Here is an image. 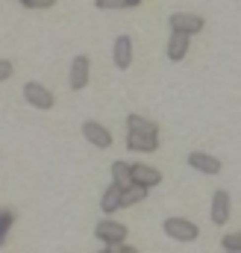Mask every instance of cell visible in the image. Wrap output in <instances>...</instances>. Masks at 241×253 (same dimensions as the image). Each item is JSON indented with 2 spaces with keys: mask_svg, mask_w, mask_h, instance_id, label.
Instances as JSON below:
<instances>
[{
  "mask_svg": "<svg viewBox=\"0 0 241 253\" xmlns=\"http://www.w3.org/2000/svg\"><path fill=\"white\" fill-rule=\"evenodd\" d=\"M227 251H241V233H230V236H224V242H221Z\"/></svg>",
  "mask_w": 241,
  "mask_h": 253,
  "instance_id": "18",
  "label": "cell"
},
{
  "mask_svg": "<svg viewBox=\"0 0 241 253\" xmlns=\"http://www.w3.org/2000/svg\"><path fill=\"white\" fill-rule=\"evenodd\" d=\"M171 30L191 39L194 33L203 30V18L200 15H188V12H177V15H171Z\"/></svg>",
  "mask_w": 241,
  "mask_h": 253,
  "instance_id": "3",
  "label": "cell"
},
{
  "mask_svg": "<svg viewBox=\"0 0 241 253\" xmlns=\"http://www.w3.org/2000/svg\"><path fill=\"white\" fill-rule=\"evenodd\" d=\"M147 197V191L138 189V186H129L126 191H120V206H135V203H141Z\"/></svg>",
  "mask_w": 241,
  "mask_h": 253,
  "instance_id": "16",
  "label": "cell"
},
{
  "mask_svg": "<svg viewBox=\"0 0 241 253\" xmlns=\"http://www.w3.org/2000/svg\"><path fill=\"white\" fill-rule=\"evenodd\" d=\"M227 253H241V251H227Z\"/></svg>",
  "mask_w": 241,
  "mask_h": 253,
  "instance_id": "25",
  "label": "cell"
},
{
  "mask_svg": "<svg viewBox=\"0 0 241 253\" xmlns=\"http://www.w3.org/2000/svg\"><path fill=\"white\" fill-rule=\"evenodd\" d=\"M162 183V174H159V168H153V165H132V186H138V189H153V186H159Z\"/></svg>",
  "mask_w": 241,
  "mask_h": 253,
  "instance_id": "5",
  "label": "cell"
},
{
  "mask_svg": "<svg viewBox=\"0 0 241 253\" xmlns=\"http://www.w3.org/2000/svg\"><path fill=\"white\" fill-rule=\"evenodd\" d=\"M94 236L100 242H106V248H112V245H120L126 239V227L118 224V221H100L97 230H94Z\"/></svg>",
  "mask_w": 241,
  "mask_h": 253,
  "instance_id": "4",
  "label": "cell"
},
{
  "mask_svg": "<svg viewBox=\"0 0 241 253\" xmlns=\"http://www.w3.org/2000/svg\"><path fill=\"white\" fill-rule=\"evenodd\" d=\"M126 147L138 153H156V138L150 135H126Z\"/></svg>",
  "mask_w": 241,
  "mask_h": 253,
  "instance_id": "14",
  "label": "cell"
},
{
  "mask_svg": "<svg viewBox=\"0 0 241 253\" xmlns=\"http://www.w3.org/2000/svg\"><path fill=\"white\" fill-rule=\"evenodd\" d=\"M97 3V9H123V0H94Z\"/></svg>",
  "mask_w": 241,
  "mask_h": 253,
  "instance_id": "20",
  "label": "cell"
},
{
  "mask_svg": "<svg viewBox=\"0 0 241 253\" xmlns=\"http://www.w3.org/2000/svg\"><path fill=\"white\" fill-rule=\"evenodd\" d=\"M100 253H120V245H112V248H106V251H100Z\"/></svg>",
  "mask_w": 241,
  "mask_h": 253,
  "instance_id": "22",
  "label": "cell"
},
{
  "mask_svg": "<svg viewBox=\"0 0 241 253\" xmlns=\"http://www.w3.org/2000/svg\"><path fill=\"white\" fill-rule=\"evenodd\" d=\"M100 209H103L106 215H112V212H118V209H120V189H115V186H109V189L103 191V200H100Z\"/></svg>",
  "mask_w": 241,
  "mask_h": 253,
  "instance_id": "15",
  "label": "cell"
},
{
  "mask_svg": "<svg viewBox=\"0 0 241 253\" xmlns=\"http://www.w3.org/2000/svg\"><path fill=\"white\" fill-rule=\"evenodd\" d=\"M185 53H188V36L174 33L171 42H168V59H171V62H182Z\"/></svg>",
  "mask_w": 241,
  "mask_h": 253,
  "instance_id": "13",
  "label": "cell"
},
{
  "mask_svg": "<svg viewBox=\"0 0 241 253\" xmlns=\"http://www.w3.org/2000/svg\"><path fill=\"white\" fill-rule=\"evenodd\" d=\"M165 233H168L171 239H177V242H194V239L200 236L197 224H191V221H185V218H168V221H165Z\"/></svg>",
  "mask_w": 241,
  "mask_h": 253,
  "instance_id": "1",
  "label": "cell"
},
{
  "mask_svg": "<svg viewBox=\"0 0 241 253\" xmlns=\"http://www.w3.org/2000/svg\"><path fill=\"white\" fill-rule=\"evenodd\" d=\"M112 59H115L118 68H129V62H132V42H129V36H118V39H115Z\"/></svg>",
  "mask_w": 241,
  "mask_h": 253,
  "instance_id": "10",
  "label": "cell"
},
{
  "mask_svg": "<svg viewBox=\"0 0 241 253\" xmlns=\"http://www.w3.org/2000/svg\"><path fill=\"white\" fill-rule=\"evenodd\" d=\"M230 221V194L224 189H218L212 194V224H227Z\"/></svg>",
  "mask_w": 241,
  "mask_h": 253,
  "instance_id": "8",
  "label": "cell"
},
{
  "mask_svg": "<svg viewBox=\"0 0 241 253\" xmlns=\"http://www.w3.org/2000/svg\"><path fill=\"white\" fill-rule=\"evenodd\" d=\"M88 85V56H74L71 62V88L80 91Z\"/></svg>",
  "mask_w": 241,
  "mask_h": 253,
  "instance_id": "9",
  "label": "cell"
},
{
  "mask_svg": "<svg viewBox=\"0 0 241 253\" xmlns=\"http://www.w3.org/2000/svg\"><path fill=\"white\" fill-rule=\"evenodd\" d=\"M188 165H191L194 171L206 174V177H215V174H221V159H215V156H209V153H200V150L188 156Z\"/></svg>",
  "mask_w": 241,
  "mask_h": 253,
  "instance_id": "6",
  "label": "cell"
},
{
  "mask_svg": "<svg viewBox=\"0 0 241 253\" xmlns=\"http://www.w3.org/2000/svg\"><path fill=\"white\" fill-rule=\"evenodd\" d=\"M12 77V62L9 59H0V83H6Z\"/></svg>",
  "mask_w": 241,
  "mask_h": 253,
  "instance_id": "21",
  "label": "cell"
},
{
  "mask_svg": "<svg viewBox=\"0 0 241 253\" xmlns=\"http://www.w3.org/2000/svg\"><path fill=\"white\" fill-rule=\"evenodd\" d=\"M21 3H24L27 9H50L56 0H21Z\"/></svg>",
  "mask_w": 241,
  "mask_h": 253,
  "instance_id": "19",
  "label": "cell"
},
{
  "mask_svg": "<svg viewBox=\"0 0 241 253\" xmlns=\"http://www.w3.org/2000/svg\"><path fill=\"white\" fill-rule=\"evenodd\" d=\"M82 135H85L94 147H112V132L103 124H97V121H85V124H82Z\"/></svg>",
  "mask_w": 241,
  "mask_h": 253,
  "instance_id": "7",
  "label": "cell"
},
{
  "mask_svg": "<svg viewBox=\"0 0 241 253\" xmlns=\"http://www.w3.org/2000/svg\"><path fill=\"white\" fill-rule=\"evenodd\" d=\"M12 224H15V215H12L9 209H3V212H0V248L6 245V233L12 230Z\"/></svg>",
  "mask_w": 241,
  "mask_h": 253,
  "instance_id": "17",
  "label": "cell"
},
{
  "mask_svg": "<svg viewBox=\"0 0 241 253\" xmlns=\"http://www.w3.org/2000/svg\"><path fill=\"white\" fill-rule=\"evenodd\" d=\"M24 97H27V103L30 106H36V109H53V94L41 85V83H27L24 85Z\"/></svg>",
  "mask_w": 241,
  "mask_h": 253,
  "instance_id": "2",
  "label": "cell"
},
{
  "mask_svg": "<svg viewBox=\"0 0 241 253\" xmlns=\"http://www.w3.org/2000/svg\"><path fill=\"white\" fill-rule=\"evenodd\" d=\"M112 186L120 191H126L132 186V165H126V162H115L112 165Z\"/></svg>",
  "mask_w": 241,
  "mask_h": 253,
  "instance_id": "12",
  "label": "cell"
},
{
  "mask_svg": "<svg viewBox=\"0 0 241 253\" xmlns=\"http://www.w3.org/2000/svg\"><path fill=\"white\" fill-rule=\"evenodd\" d=\"M126 126H129V135H150V138L159 135V126L153 121H147V118H141V115H129Z\"/></svg>",
  "mask_w": 241,
  "mask_h": 253,
  "instance_id": "11",
  "label": "cell"
},
{
  "mask_svg": "<svg viewBox=\"0 0 241 253\" xmlns=\"http://www.w3.org/2000/svg\"><path fill=\"white\" fill-rule=\"evenodd\" d=\"M120 253H138V251H135V248H129V245H123V248H120Z\"/></svg>",
  "mask_w": 241,
  "mask_h": 253,
  "instance_id": "24",
  "label": "cell"
},
{
  "mask_svg": "<svg viewBox=\"0 0 241 253\" xmlns=\"http://www.w3.org/2000/svg\"><path fill=\"white\" fill-rule=\"evenodd\" d=\"M138 3H141V0H123V9H126V6H138Z\"/></svg>",
  "mask_w": 241,
  "mask_h": 253,
  "instance_id": "23",
  "label": "cell"
}]
</instances>
